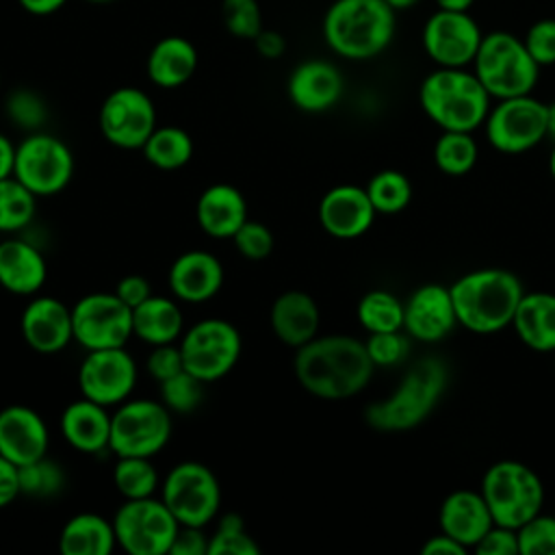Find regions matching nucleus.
Listing matches in <instances>:
<instances>
[{"label": "nucleus", "mask_w": 555, "mask_h": 555, "mask_svg": "<svg viewBox=\"0 0 555 555\" xmlns=\"http://www.w3.org/2000/svg\"><path fill=\"white\" fill-rule=\"evenodd\" d=\"M59 425L65 442L72 449L89 455L108 451L111 414L106 405L80 397L65 405Z\"/></svg>", "instance_id": "nucleus-25"}, {"label": "nucleus", "mask_w": 555, "mask_h": 555, "mask_svg": "<svg viewBox=\"0 0 555 555\" xmlns=\"http://www.w3.org/2000/svg\"><path fill=\"white\" fill-rule=\"evenodd\" d=\"M481 496L494 525L518 529L542 512L544 486L533 468L518 460L494 462L481 479Z\"/></svg>", "instance_id": "nucleus-7"}, {"label": "nucleus", "mask_w": 555, "mask_h": 555, "mask_svg": "<svg viewBox=\"0 0 555 555\" xmlns=\"http://www.w3.org/2000/svg\"><path fill=\"white\" fill-rule=\"evenodd\" d=\"M74 167L69 145L50 132H28L15 145L13 176L37 197L61 193L69 184Z\"/></svg>", "instance_id": "nucleus-10"}, {"label": "nucleus", "mask_w": 555, "mask_h": 555, "mask_svg": "<svg viewBox=\"0 0 555 555\" xmlns=\"http://www.w3.org/2000/svg\"><path fill=\"white\" fill-rule=\"evenodd\" d=\"M254 48L262 59H280L286 52V39L273 28H262L254 39Z\"/></svg>", "instance_id": "nucleus-53"}, {"label": "nucleus", "mask_w": 555, "mask_h": 555, "mask_svg": "<svg viewBox=\"0 0 555 555\" xmlns=\"http://www.w3.org/2000/svg\"><path fill=\"white\" fill-rule=\"evenodd\" d=\"M221 20L225 30L236 39L251 41L264 28L258 0H223Z\"/></svg>", "instance_id": "nucleus-43"}, {"label": "nucleus", "mask_w": 555, "mask_h": 555, "mask_svg": "<svg viewBox=\"0 0 555 555\" xmlns=\"http://www.w3.org/2000/svg\"><path fill=\"white\" fill-rule=\"evenodd\" d=\"M100 132L119 150H141L156 128L152 98L139 87L113 89L100 106Z\"/></svg>", "instance_id": "nucleus-15"}, {"label": "nucleus", "mask_w": 555, "mask_h": 555, "mask_svg": "<svg viewBox=\"0 0 555 555\" xmlns=\"http://www.w3.org/2000/svg\"><path fill=\"white\" fill-rule=\"evenodd\" d=\"M447 388V366L438 358L418 360L382 401L364 410V421L377 431H408L421 425Z\"/></svg>", "instance_id": "nucleus-5"}, {"label": "nucleus", "mask_w": 555, "mask_h": 555, "mask_svg": "<svg viewBox=\"0 0 555 555\" xmlns=\"http://www.w3.org/2000/svg\"><path fill=\"white\" fill-rule=\"evenodd\" d=\"M37 195L30 193L15 176L0 180V232L24 230L37 210Z\"/></svg>", "instance_id": "nucleus-36"}, {"label": "nucleus", "mask_w": 555, "mask_h": 555, "mask_svg": "<svg viewBox=\"0 0 555 555\" xmlns=\"http://www.w3.org/2000/svg\"><path fill=\"white\" fill-rule=\"evenodd\" d=\"M236 251L247 260H264L273 251V232L256 219H247L232 236Z\"/></svg>", "instance_id": "nucleus-46"}, {"label": "nucleus", "mask_w": 555, "mask_h": 555, "mask_svg": "<svg viewBox=\"0 0 555 555\" xmlns=\"http://www.w3.org/2000/svg\"><path fill=\"white\" fill-rule=\"evenodd\" d=\"M48 425L37 410L22 403L0 410V455L24 466L48 455Z\"/></svg>", "instance_id": "nucleus-19"}, {"label": "nucleus", "mask_w": 555, "mask_h": 555, "mask_svg": "<svg viewBox=\"0 0 555 555\" xmlns=\"http://www.w3.org/2000/svg\"><path fill=\"white\" fill-rule=\"evenodd\" d=\"M345 89L338 67L323 59H308L299 63L286 82L288 100L304 113H323L332 108Z\"/></svg>", "instance_id": "nucleus-23"}, {"label": "nucleus", "mask_w": 555, "mask_h": 555, "mask_svg": "<svg viewBox=\"0 0 555 555\" xmlns=\"http://www.w3.org/2000/svg\"><path fill=\"white\" fill-rule=\"evenodd\" d=\"M395 11H405V9H412L414 4H418L421 0H386Z\"/></svg>", "instance_id": "nucleus-59"}, {"label": "nucleus", "mask_w": 555, "mask_h": 555, "mask_svg": "<svg viewBox=\"0 0 555 555\" xmlns=\"http://www.w3.org/2000/svg\"><path fill=\"white\" fill-rule=\"evenodd\" d=\"M475 551L479 555H518V533L516 529L492 525L475 544Z\"/></svg>", "instance_id": "nucleus-49"}, {"label": "nucleus", "mask_w": 555, "mask_h": 555, "mask_svg": "<svg viewBox=\"0 0 555 555\" xmlns=\"http://www.w3.org/2000/svg\"><path fill=\"white\" fill-rule=\"evenodd\" d=\"M518 533V553L522 555H555V516L535 514Z\"/></svg>", "instance_id": "nucleus-44"}, {"label": "nucleus", "mask_w": 555, "mask_h": 555, "mask_svg": "<svg viewBox=\"0 0 555 555\" xmlns=\"http://www.w3.org/2000/svg\"><path fill=\"white\" fill-rule=\"evenodd\" d=\"M199 63L195 46L180 37L169 35L158 39L145 61L147 78L160 89H176L191 80Z\"/></svg>", "instance_id": "nucleus-29"}, {"label": "nucleus", "mask_w": 555, "mask_h": 555, "mask_svg": "<svg viewBox=\"0 0 555 555\" xmlns=\"http://www.w3.org/2000/svg\"><path fill=\"white\" fill-rule=\"evenodd\" d=\"M223 264L206 249L182 251L169 267V291L178 301L204 304L210 301L223 286Z\"/></svg>", "instance_id": "nucleus-22"}, {"label": "nucleus", "mask_w": 555, "mask_h": 555, "mask_svg": "<svg viewBox=\"0 0 555 555\" xmlns=\"http://www.w3.org/2000/svg\"><path fill=\"white\" fill-rule=\"evenodd\" d=\"M512 325L533 351H555V293H525Z\"/></svg>", "instance_id": "nucleus-31"}, {"label": "nucleus", "mask_w": 555, "mask_h": 555, "mask_svg": "<svg viewBox=\"0 0 555 555\" xmlns=\"http://www.w3.org/2000/svg\"><path fill=\"white\" fill-rule=\"evenodd\" d=\"M425 115L442 130L473 132L490 111V93L475 72L464 67H438L425 76L418 89Z\"/></svg>", "instance_id": "nucleus-4"}, {"label": "nucleus", "mask_w": 555, "mask_h": 555, "mask_svg": "<svg viewBox=\"0 0 555 555\" xmlns=\"http://www.w3.org/2000/svg\"><path fill=\"white\" fill-rule=\"evenodd\" d=\"M48 278L39 247L24 238L0 241V286L13 295H37Z\"/></svg>", "instance_id": "nucleus-28"}, {"label": "nucleus", "mask_w": 555, "mask_h": 555, "mask_svg": "<svg viewBox=\"0 0 555 555\" xmlns=\"http://www.w3.org/2000/svg\"><path fill=\"white\" fill-rule=\"evenodd\" d=\"M4 111L17 128H24L28 132H37L48 117V106H46L43 98L37 91L26 89V87L13 89L7 95Z\"/></svg>", "instance_id": "nucleus-42"}, {"label": "nucleus", "mask_w": 555, "mask_h": 555, "mask_svg": "<svg viewBox=\"0 0 555 555\" xmlns=\"http://www.w3.org/2000/svg\"><path fill=\"white\" fill-rule=\"evenodd\" d=\"M89 2H98V4H102V2H113V0H89Z\"/></svg>", "instance_id": "nucleus-61"}, {"label": "nucleus", "mask_w": 555, "mask_h": 555, "mask_svg": "<svg viewBox=\"0 0 555 555\" xmlns=\"http://www.w3.org/2000/svg\"><path fill=\"white\" fill-rule=\"evenodd\" d=\"M546 137L555 141V102L546 104Z\"/></svg>", "instance_id": "nucleus-58"}, {"label": "nucleus", "mask_w": 555, "mask_h": 555, "mask_svg": "<svg viewBox=\"0 0 555 555\" xmlns=\"http://www.w3.org/2000/svg\"><path fill=\"white\" fill-rule=\"evenodd\" d=\"M423 555H464L468 548L447 533H436L423 544Z\"/></svg>", "instance_id": "nucleus-54"}, {"label": "nucleus", "mask_w": 555, "mask_h": 555, "mask_svg": "<svg viewBox=\"0 0 555 555\" xmlns=\"http://www.w3.org/2000/svg\"><path fill=\"white\" fill-rule=\"evenodd\" d=\"M553 293H555V291H553Z\"/></svg>", "instance_id": "nucleus-63"}, {"label": "nucleus", "mask_w": 555, "mask_h": 555, "mask_svg": "<svg viewBox=\"0 0 555 555\" xmlns=\"http://www.w3.org/2000/svg\"><path fill=\"white\" fill-rule=\"evenodd\" d=\"M20 7L30 15H52L65 7L67 0H17Z\"/></svg>", "instance_id": "nucleus-55"}, {"label": "nucleus", "mask_w": 555, "mask_h": 555, "mask_svg": "<svg viewBox=\"0 0 555 555\" xmlns=\"http://www.w3.org/2000/svg\"><path fill=\"white\" fill-rule=\"evenodd\" d=\"M395 15L386 0H334L323 17L325 43L343 59H373L390 46Z\"/></svg>", "instance_id": "nucleus-3"}, {"label": "nucleus", "mask_w": 555, "mask_h": 555, "mask_svg": "<svg viewBox=\"0 0 555 555\" xmlns=\"http://www.w3.org/2000/svg\"><path fill=\"white\" fill-rule=\"evenodd\" d=\"M473 67L490 98L496 100L531 93L540 76V65L531 59L522 39L505 30L481 37Z\"/></svg>", "instance_id": "nucleus-6"}, {"label": "nucleus", "mask_w": 555, "mask_h": 555, "mask_svg": "<svg viewBox=\"0 0 555 555\" xmlns=\"http://www.w3.org/2000/svg\"><path fill=\"white\" fill-rule=\"evenodd\" d=\"M358 321L369 332L403 330V301L388 291H369L358 301Z\"/></svg>", "instance_id": "nucleus-34"}, {"label": "nucleus", "mask_w": 555, "mask_h": 555, "mask_svg": "<svg viewBox=\"0 0 555 555\" xmlns=\"http://www.w3.org/2000/svg\"><path fill=\"white\" fill-rule=\"evenodd\" d=\"M113 483L124 499L154 496L158 488V473L152 457L119 455L113 466Z\"/></svg>", "instance_id": "nucleus-35"}, {"label": "nucleus", "mask_w": 555, "mask_h": 555, "mask_svg": "<svg viewBox=\"0 0 555 555\" xmlns=\"http://www.w3.org/2000/svg\"><path fill=\"white\" fill-rule=\"evenodd\" d=\"M197 225L212 238H232L249 219L243 193L228 182L206 186L195 204Z\"/></svg>", "instance_id": "nucleus-26"}, {"label": "nucleus", "mask_w": 555, "mask_h": 555, "mask_svg": "<svg viewBox=\"0 0 555 555\" xmlns=\"http://www.w3.org/2000/svg\"><path fill=\"white\" fill-rule=\"evenodd\" d=\"M145 160L160 171H176L193 156V139L180 126H156L141 147Z\"/></svg>", "instance_id": "nucleus-33"}, {"label": "nucleus", "mask_w": 555, "mask_h": 555, "mask_svg": "<svg viewBox=\"0 0 555 555\" xmlns=\"http://www.w3.org/2000/svg\"><path fill=\"white\" fill-rule=\"evenodd\" d=\"M115 295L130 308H137L141 301H145L152 295V284L147 282L145 275L141 273H130L124 275L117 286H115Z\"/></svg>", "instance_id": "nucleus-51"}, {"label": "nucleus", "mask_w": 555, "mask_h": 555, "mask_svg": "<svg viewBox=\"0 0 555 555\" xmlns=\"http://www.w3.org/2000/svg\"><path fill=\"white\" fill-rule=\"evenodd\" d=\"M269 323L280 343L297 349L319 336L321 312L312 295L293 288L275 297L269 312Z\"/></svg>", "instance_id": "nucleus-24"}, {"label": "nucleus", "mask_w": 555, "mask_h": 555, "mask_svg": "<svg viewBox=\"0 0 555 555\" xmlns=\"http://www.w3.org/2000/svg\"><path fill=\"white\" fill-rule=\"evenodd\" d=\"M169 555H208V535L204 533V527L180 525L169 546Z\"/></svg>", "instance_id": "nucleus-50"}, {"label": "nucleus", "mask_w": 555, "mask_h": 555, "mask_svg": "<svg viewBox=\"0 0 555 555\" xmlns=\"http://www.w3.org/2000/svg\"><path fill=\"white\" fill-rule=\"evenodd\" d=\"M260 546L245 529V520L230 512L217 520L215 531L208 535V555H258Z\"/></svg>", "instance_id": "nucleus-39"}, {"label": "nucleus", "mask_w": 555, "mask_h": 555, "mask_svg": "<svg viewBox=\"0 0 555 555\" xmlns=\"http://www.w3.org/2000/svg\"><path fill=\"white\" fill-rule=\"evenodd\" d=\"M20 473V492L35 499H50L56 496L65 488V470L59 462L50 460L48 455L17 466Z\"/></svg>", "instance_id": "nucleus-40"}, {"label": "nucleus", "mask_w": 555, "mask_h": 555, "mask_svg": "<svg viewBox=\"0 0 555 555\" xmlns=\"http://www.w3.org/2000/svg\"><path fill=\"white\" fill-rule=\"evenodd\" d=\"M137 377V362L126 347L87 351L78 366L80 395L106 408L130 399Z\"/></svg>", "instance_id": "nucleus-16"}, {"label": "nucleus", "mask_w": 555, "mask_h": 555, "mask_svg": "<svg viewBox=\"0 0 555 555\" xmlns=\"http://www.w3.org/2000/svg\"><path fill=\"white\" fill-rule=\"evenodd\" d=\"M145 369L152 379L163 382L184 369L182 362V351L178 343H165V345H152L147 358H145Z\"/></svg>", "instance_id": "nucleus-48"}, {"label": "nucleus", "mask_w": 555, "mask_h": 555, "mask_svg": "<svg viewBox=\"0 0 555 555\" xmlns=\"http://www.w3.org/2000/svg\"><path fill=\"white\" fill-rule=\"evenodd\" d=\"M490 145L505 154H520L546 137V104L531 93L503 98L486 117Z\"/></svg>", "instance_id": "nucleus-14"}, {"label": "nucleus", "mask_w": 555, "mask_h": 555, "mask_svg": "<svg viewBox=\"0 0 555 555\" xmlns=\"http://www.w3.org/2000/svg\"><path fill=\"white\" fill-rule=\"evenodd\" d=\"M457 323L475 334H494L512 325L525 291L507 269H475L460 275L451 286Z\"/></svg>", "instance_id": "nucleus-2"}, {"label": "nucleus", "mask_w": 555, "mask_h": 555, "mask_svg": "<svg viewBox=\"0 0 555 555\" xmlns=\"http://www.w3.org/2000/svg\"><path fill=\"white\" fill-rule=\"evenodd\" d=\"M182 362L204 384L225 377L238 362L243 340L234 323L217 317L202 319L180 336Z\"/></svg>", "instance_id": "nucleus-11"}, {"label": "nucleus", "mask_w": 555, "mask_h": 555, "mask_svg": "<svg viewBox=\"0 0 555 555\" xmlns=\"http://www.w3.org/2000/svg\"><path fill=\"white\" fill-rule=\"evenodd\" d=\"M553 353H555V351H553Z\"/></svg>", "instance_id": "nucleus-64"}, {"label": "nucleus", "mask_w": 555, "mask_h": 555, "mask_svg": "<svg viewBox=\"0 0 555 555\" xmlns=\"http://www.w3.org/2000/svg\"><path fill=\"white\" fill-rule=\"evenodd\" d=\"M548 173L555 178V145H553V152L548 156Z\"/></svg>", "instance_id": "nucleus-60"}, {"label": "nucleus", "mask_w": 555, "mask_h": 555, "mask_svg": "<svg viewBox=\"0 0 555 555\" xmlns=\"http://www.w3.org/2000/svg\"><path fill=\"white\" fill-rule=\"evenodd\" d=\"M457 325L451 291L440 284L418 286L403 304V330L423 343H436Z\"/></svg>", "instance_id": "nucleus-20"}, {"label": "nucleus", "mask_w": 555, "mask_h": 555, "mask_svg": "<svg viewBox=\"0 0 555 555\" xmlns=\"http://www.w3.org/2000/svg\"><path fill=\"white\" fill-rule=\"evenodd\" d=\"M184 332V314L176 297L150 295L132 308V334L147 345H165L180 340Z\"/></svg>", "instance_id": "nucleus-30"}, {"label": "nucleus", "mask_w": 555, "mask_h": 555, "mask_svg": "<svg viewBox=\"0 0 555 555\" xmlns=\"http://www.w3.org/2000/svg\"><path fill=\"white\" fill-rule=\"evenodd\" d=\"M115 546L113 520L93 512L74 514L59 533L63 555H108Z\"/></svg>", "instance_id": "nucleus-32"}, {"label": "nucleus", "mask_w": 555, "mask_h": 555, "mask_svg": "<svg viewBox=\"0 0 555 555\" xmlns=\"http://www.w3.org/2000/svg\"><path fill=\"white\" fill-rule=\"evenodd\" d=\"M481 30L468 11H434L423 26V48L438 67H466L475 61Z\"/></svg>", "instance_id": "nucleus-17"}, {"label": "nucleus", "mask_w": 555, "mask_h": 555, "mask_svg": "<svg viewBox=\"0 0 555 555\" xmlns=\"http://www.w3.org/2000/svg\"><path fill=\"white\" fill-rule=\"evenodd\" d=\"M0 82H2V78H0Z\"/></svg>", "instance_id": "nucleus-62"}, {"label": "nucleus", "mask_w": 555, "mask_h": 555, "mask_svg": "<svg viewBox=\"0 0 555 555\" xmlns=\"http://www.w3.org/2000/svg\"><path fill=\"white\" fill-rule=\"evenodd\" d=\"M293 371L306 392L319 399L338 401L364 390L373 377L375 364L362 340L345 334H330L314 336L297 347Z\"/></svg>", "instance_id": "nucleus-1"}, {"label": "nucleus", "mask_w": 555, "mask_h": 555, "mask_svg": "<svg viewBox=\"0 0 555 555\" xmlns=\"http://www.w3.org/2000/svg\"><path fill=\"white\" fill-rule=\"evenodd\" d=\"M180 522L163 499H126L115 516L113 531L117 546L130 555H169Z\"/></svg>", "instance_id": "nucleus-12"}, {"label": "nucleus", "mask_w": 555, "mask_h": 555, "mask_svg": "<svg viewBox=\"0 0 555 555\" xmlns=\"http://www.w3.org/2000/svg\"><path fill=\"white\" fill-rule=\"evenodd\" d=\"M171 412L160 399H126L111 414L108 451L154 457L171 438Z\"/></svg>", "instance_id": "nucleus-8"}, {"label": "nucleus", "mask_w": 555, "mask_h": 555, "mask_svg": "<svg viewBox=\"0 0 555 555\" xmlns=\"http://www.w3.org/2000/svg\"><path fill=\"white\" fill-rule=\"evenodd\" d=\"M160 499L180 525L206 527L219 514L221 486L206 464L184 460L165 475Z\"/></svg>", "instance_id": "nucleus-9"}, {"label": "nucleus", "mask_w": 555, "mask_h": 555, "mask_svg": "<svg viewBox=\"0 0 555 555\" xmlns=\"http://www.w3.org/2000/svg\"><path fill=\"white\" fill-rule=\"evenodd\" d=\"M364 345L375 366H397L410 353V340L401 330L369 334Z\"/></svg>", "instance_id": "nucleus-45"}, {"label": "nucleus", "mask_w": 555, "mask_h": 555, "mask_svg": "<svg viewBox=\"0 0 555 555\" xmlns=\"http://www.w3.org/2000/svg\"><path fill=\"white\" fill-rule=\"evenodd\" d=\"M158 399L169 412L191 414L204 399V382L182 369L180 373L158 382Z\"/></svg>", "instance_id": "nucleus-41"}, {"label": "nucleus", "mask_w": 555, "mask_h": 555, "mask_svg": "<svg viewBox=\"0 0 555 555\" xmlns=\"http://www.w3.org/2000/svg\"><path fill=\"white\" fill-rule=\"evenodd\" d=\"M74 340L85 349L126 347L132 334V308L115 291L89 293L72 306Z\"/></svg>", "instance_id": "nucleus-13"}, {"label": "nucleus", "mask_w": 555, "mask_h": 555, "mask_svg": "<svg viewBox=\"0 0 555 555\" xmlns=\"http://www.w3.org/2000/svg\"><path fill=\"white\" fill-rule=\"evenodd\" d=\"M473 2L475 0H436L438 9H444V11H468Z\"/></svg>", "instance_id": "nucleus-57"}, {"label": "nucleus", "mask_w": 555, "mask_h": 555, "mask_svg": "<svg viewBox=\"0 0 555 555\" xmlns=\"http://www.w3.org/2000/svg\"><path fill=\"white\" fill-rule=\"evenodd\" d=\"M20 473L17 466L0 455V509L11 505L20 496Z\"/></svg>", "instance_id": "nucleus-52"}, {"label": "nucleus", "mask_w": 555, "mask_h": 555, "mask_svg": "<svg viewBox=\"0 0 555 555\" xmlns=\"http://www.w3.org/2000/svg\"><path fill=\"white\" fill-rule=\"evenodd\" d=\"M364 189L375 212L379 215H397L412 199V184L408 176L397 169L377 171Z\"/></svg>", "instance_id": "nucleus-38"}, {"label": "nucleus", "mask_w": 555, "mask_h": 555, "mask_svg": "<svg viewBox=\"0 0 555 555\" xmlns=\"http://www.w3.org/2000/svg\"><path fill=\"white\" fill-rule=\"evenodd\" d=\"M479 150L470 132L444 130L434 145V163L447 176H464L477 163Z\"/></svg>", "instance_id": "nucleus-37"}, {"label": "nucleus", "mask_w": 555, "mask_h": 555, "mask_svg": "<svg viewBox=\"0 0 555 555\" xmlns=\"http://www.w3.org/2000/svg\"><path fill=\"white\" fill-rule=\"evenodd\" d=\"M375 208L364 186L338 184L319 202V223L334 238H358L375 219Z\"/></svg>", "instance_id": "nucleus-21"}, {"label": "nucleus", "mask_w": 555, "mask_h": 555, "mask_svg": "<svg viewBox=\"0 0 555 555\" xmlns=\"http://www.w3.org/2000/svg\"><path fill=\"white\" fill-rule=\"evenodd\" d=\"M20 332L33 351L59 353L74 340L72 308L52 295H35L22 310Z\"/></svg>", "instance_id": "nucleus-18"}, {"label": "nucleus", "mask_w": 555, "mask_h": 555, "mask_svg": "<svg viewBox=\"0 0 555 555\" xmlns=\"http://www.w3.org/2000/svg\"><path fill=\"white\" fill-rule=\"evenodd\" d=\"M438 520H440V531L451 535L466 548H475V544L494 525L481 492H473V490L451 492L440 505Z\"/></svg>", "instance_id": "nucleus-27"}, {"label": "nucleus", "mask_w": 555, "mask_h": 555, "mask_svg": "<svg viewBox=\"0 0 555 555\" xmlns=\"http://www.w3.org/2000/svg\"><path fill=\"white\" fill-rule=\"evenodd\" d=\"M13 163H15V145L9 141L7 134L0 132V180L13 176Z\"/></svg>", "instance_id": "nucleus-56"}, {"label": "nucleus", "mask_w": 555, "mask_h": 555, "mask_svg": "<svg viewBox=\"0 0 555 555\" xmlns=\"http://www.w3.org/2000/svg\"><path fill=\"white\" fill-rule=\"evenodd\" d=\"M527 52L531 59L544 67V65H555V20L544 17L538 20L529 26L525 39H522Z\"/></svg>", "instance_id": "nucleus-47"}]
</instances>
